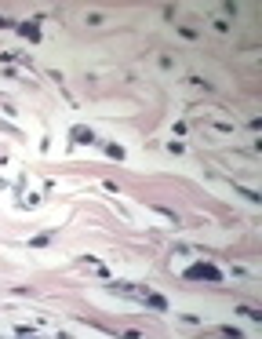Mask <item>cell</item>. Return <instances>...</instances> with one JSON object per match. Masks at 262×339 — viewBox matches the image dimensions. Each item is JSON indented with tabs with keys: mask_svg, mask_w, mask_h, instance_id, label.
Listing matches in <instances>:
<instances>
[{
	"mask_svg": "<svg viewBox=\"0 0 262 339\" xmlns=\"http://www.w3.org/2000/svg\"><path fill=\"white\" fill-rule=\"evenodd\" d=\"M182 277L186 281H222V270L215 263H193V267H186Z\"/></svg>",
	"mask_w": 262,
	"mask_h": 339,
	"instance_id": "cell-1",
	"label": "cell"
},
{
	"mask_svg": "<svg viewBox=\"0 0 262 339\" xmlns=\"http://www.w3.org/2000/svg\"><path fill=\"white\" fill-rule=\"evenodd\" d=\"M69 139L77 142V146H91V142H95V132H91L88 124H77V128L69 132Z\"/></svg>",
	"mask_w": 262,
	"mask_h": 339,
	"instance_id": "cell-2",
	"label": "cell"
},
{
	"mask_svg": "<svg viewBox=\"0 0 262 339\" xmlns=\"http://www.w3.org/2000/svg\"><path fill=\"white\" fill-rule=\"evenodd\" d=\"M15 30H18V36H26L30 44L40 40V26H36V22H22V26H15Z\"/></svg>",
	"mask_w": 262,
	"mask_h": 339,
	"instance_id": "cell-3",
	"label": "cell"
},
{
	"mask_svg": "<svg viewBox=\"0 0 262 339\" xmlns=\"http://www.w3.org/2000/svg\"><path fill=\"white\" fill-rule=\"evenodd\" d=\"M142 303H146V306H153V310H167V299H164V296H157V292H142Z\"/></svg>",
	"mask_w": 262,
	"mask_h": 339,
	"instance_id": "cell-4",
	"label": "cell"
},
{
	"mask_svg": "<svg viewBox=\"0 0 262 339\" xmlns=\"http://www.w3.org/2000/svg\"><path fill=\"white\" fill-rule=\"evenodd\" d=\"M149 208H153V212H157V215H164V219H167V223H175V226H179V215H175V212H171V208H164V204H149Z\"/></svg>",
	"mask_w": 262,
	"mask_h": 339,
	"instance_id": "cell-5",
	"label": "cell"
},
{
	"mask_svg": "<svg viewBox=\"0 0 262 339\" xmlns=\"http://www.w3.org/2000/svg\"><path fill=\"white\" fill-rule=\"evenodd\" d=\"M233 190H237V194L244 197V201H251V204H262V197L255 194V190H248V186H233Z\"/></svg>",
	"mask_w": 262,
	"mask_h": 339,
	"instance_id": "cell-6",
	"label": "cell"
},
{
	"mask_svg": "<svg viewBox=\"0 0 262 339\" xmlns=\"http://www.w3.org/2000/svg\"><path fill=\"white\" fill-rule=\"evenodd\" d=\"M237 314H240V317H248V321H262V314H259L255 306H237Z\"/></svg>",
	"mask_w": 262,
	"mask_h": 339,
	"instance_id": "cell-7",
	"label": "cell"
},
{
	"mask_svg": "<svg viewBox=\"0 0 262 339\" xmlns=\"http://www.w3.org/2000/svg\"><path fill=\"white\" fill-rule=\"evenodd\" d=\"M102 150L109 153V157H117V161H124V146H117V142H106Z\"/></svg>",
	"mask_w": 262,
	"mask_h": 339,
	"instance_id": "cell-8",
	"label": "cell"
},
{
	"mask_svg": "<svg viewBox=\"0 0 262 339\" xmlns=\"http://www.w3.org/2000/svg\"><path fill=\"white\" fill-rule=\"evenodd\" d=\"M190 84H193V88H204V91H215V84H208L204 77H190Z\"/></svg>",
	"mask_w": 262,
	"mask_h": 339,
	"instance_id": "cell-9",
	"label": "cell"
},
{
	"mask_svg": "<svg viewBox=\"0 0 262 339\" xmlns=\"http://www.w3.org/2000/svg\"><path fill=\"white\" fill-rule=\"evenodd\" d=\"M175 30H179L186 40H196V30H190V26H175Z\"/></svg>",
	"mask_w": 262,
	"mask_h": 339,
	"instance_id": "cell-10",
	"label": "cell"
},
{
	"mask_svg": "<svg viewBox=\"0 0 262 339\" xmlns=\"http://www.w3.org/2000/svg\"><path fill=\"white\" fill-rule=\"evenodd\" d=\"M48 241H51V237H48V234H40V237H33L30 244H33V248H44V244H48Z\"/></svg>",
	"mask_w": 262,
	"mask_h": 339,
	"instance_id": "cell-11",
	"label": "cell"
},
{
	"mask_svg": "<svg viewBox=\"0 0 262 339\" xmlns=\"http://www.w3.org/2000/svg\"><path fill=\"white\" fill-rule=\"evenodd\" d=\"M7 26H11V18H4V15H0V30H7Z\"/></svg>",
	"mask_w": 262,
	"mask_h": 339,
	"instance_id": "cell-12",
	"label": "cell"
}]
</instances>
